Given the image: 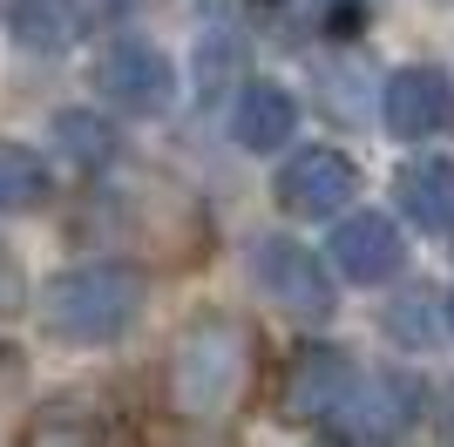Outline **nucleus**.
<instances>
[{
    "label": "nucleus",
    "instance_id": "1",
    "mask_svg": "<svg viewBox=\"0 0 454 447\" xmlns=\"http://www.w3.org/2000/svg\"><path fill=\"white\" fill-rule=\"evenodd\" d=\"M251 387V325L238 312L190 318L170 353V400L184 420H224Z\"/></svg>",
    "mask_w": 454,
    "mask_h": 447
},
{
    "label": "nucleus",
    "instance_id": "2",
    "mask_svg": "<svg viewBox=\"0 0 454 447\" xmlns=\"http://www.w3.org/2000/svg\"><path fill=\"white\" fill-rule=\"evenodd\" d=\"M143 312V278L129 264H75L41 292V325L61 346H109Z\"/></svg>",
    "mask_w": 454,
    "mask_h": 447
},
{
    "label": "nucleus",
    "instance_id": "3",
    "mask_svg": "<svg viewBox=\"0 0 454 447\" xmlns=\"http://www.w3.org/2000/svg\"><path fill=\"white\" fill-rule=\"evenodd\" d=\"M251 285H258L271 305H285L292 318H305V325L333 318V271H325L319 251H305L299 238H258L251 244Z\"/></svg>",
    "mask_w": 454,
    "mask_h": 447
},
{
    "label": "nucleus",
    "instance_id": "4",
    "mask_svg": "<svg viewBox=\"0 0 454 447\" xmlns=\"http://www.w3.org/2000/svg\"><path fill=\"white\" fill-rule=\"evenodd\" d=\"M95 89L109 95L122 115H163L176 102V68L150 41H109L95 61Z\"/></svg>",
    "mask_w": 454,
    "mask_h": 447
},
{
    "label": "nucleus",
    "instance_id": "5",
    "mask_svg": "<svg viewBox=\"0 0 454 447\" xmlns=\"http://www.w3.org/2000/svg\"><path fill=\"white\" fill-rule=\"evenodd\" d=\"M278 210L285 217H346V197L360 190V169L340 149H299L278 169Z\"/></svg>",
    "mask_w": 454,
    "mask_h": 447
},
{
    "label": "nucleus",
    "instance_id": "6",
    "mask_svg": "<svg viewBox=\"0 0 454 447\" xmlns=\"http://www.w3.org/2000/svg\"><path fill=\"white\" fill-rule=\"evenodd\" d=\"M360 366L340 353V346H305L285 372V420H299V427H319L333 413L346 407V393H353Z\"/></svg>",
    "mask_w": 454,
    "mask_h": 447
},
{
    "label": "nucleus",
    "instance_id": "7",
    "mask_svg": "<svg viewBox=\"0 0 454 447\" xmlns=\"http://www.w3.org/2000/svg\"><path fill=\"white\" fill-rule=\"evenodd\" d=\"M380 115H387V129L400 143H427V136L448 129V115H454V82L441 68H400V74H387Z\"/></svg>",
    "mask_w": 454,
    "mask_h": 447
},
{
    "label": "nucleus",
    "instance_id": "8",
    "mask_svg": "<svg viewBox=\"0 0 454 447\" xmlns=\"http://www.w3.org/2000/svg\"><path fill=\"white\" fill-rule=\"evenodd\" d=\"M414 413H420V380L414 372H360L333 420H340V434L373 441V434H400Z\"/></svg>",
    "mask_w": 454,
    "mask_h": 447
},
{
    "label": "nucleus",
    "instance_id": "9",
    "mask_svg": "<svg viewBox=\"0 0 454 447\" xmlns=\"http://www.w3.org/2000/svg\"><path fill=\"white\" fill-rule=\"evenodd\" d=\"M333 264H340L346 285H380L400 271V231L394 217H380V210H346L340 224H333Z\"/></svg>",
    "mask_w": 454,
    "mask_h": 447
},
{
    "label": "nucleus",
    "instance_id": "10",
    "mask_svg": "<svg viewBox=\"0 0 454 447\" xmlns=\"http://www.w3.org/2000/svg\"><path fill=\"white\" fill-rule=\"evenodd\" d=\"M292 129H299L292 89H278V82H245V89H238V102H231V136H238V149L271 156V149L292 143Z\"/></svg>",
    "mask_w": 454,
    "mask_h": 447
},
{
    "label": "nucleus",
    "instance_id": "11",
    "mask_svg": "<svg viewBox=\"0 0 454 447\" xmlns=\"http://www.w3.org/2000/svg\"><path fill=\"white\" fill-rule=\"evenodd\" d=\"M394 197H400V210H407V224H420V231H454V163L448 156L407 163L394 176Z\"/></svg>",
    "mask_w": 454,
    "mask_h": 447
},
{
    "label": "nucleus",
    "instance_id": "12",
    "mask_svg": "<svg viewBox=\"0 0 454 447\" xmlns=\"http://www.w3.org/2000/svg\"><path fill=\"white\" fill-rule=\"evenodd\" d=\"M7 20H14V41L27 55H68L82 41V27H89L82 0H14Z\"/></svg>",
    "mask_w": 454,
    "mask_h": 447
},
{
    "label": "nucleus",
    "instance_id": "13",
    "mask_svg": "<svg viewBox=\"0 0 454 447\" xmlns=\"http://www.w3.org/2000/svg\"><path fill=\"white\" fill-rule=\"evenodd\" d=\"M20 447H109V427H102V413L82 407V400H48V407L27 420Z\"/></svg>",
    "mask_w": 454,
    "mask_h": 447
},
{
    "label": "nucleus",
    "instance_id": "14",
    "mask_svg": "<svg viewBox=\"0 0 454 447\" xmlns=\"http://www.w3.org/2000/svg\"><path fill=\"white\" fill-rule=\"evenodd\" d=\"M48 136H55V149L68 156V169H82V176L115 163V129L95 109H61L55 122H48Z\"/></svg>",
    "mask_w": 454,
    "mask_h": 447
},
{
    "label": "nucleus",
    "instance_id": "15",
    "mask_svg": "<svg viewBox=\"0 0 454 447\" xmlns=\"http://www.w3.org/2000/svg\"><path fill=\"white\" fill-rule=\"evenodd\" d=\"M48 204V163L20 143H0V210H41Z\"/></svg>",
    "mask_w": 454,
    "mask_h": 447
},
{
    "label": "nucleus",
    "instance_id": "16",
    "mask_svg": "<svg viewBox=\"0 0 454 447\" xmlns=\"http://www.w3.org/2000/svg\"><path fill=\"white\" fill-rule=\"evenodd\" d=\"M448 325H454V298H448Z\"/></svg>",
    "mask_w": 454,
    "mask_h": 447
}]
</instances>
